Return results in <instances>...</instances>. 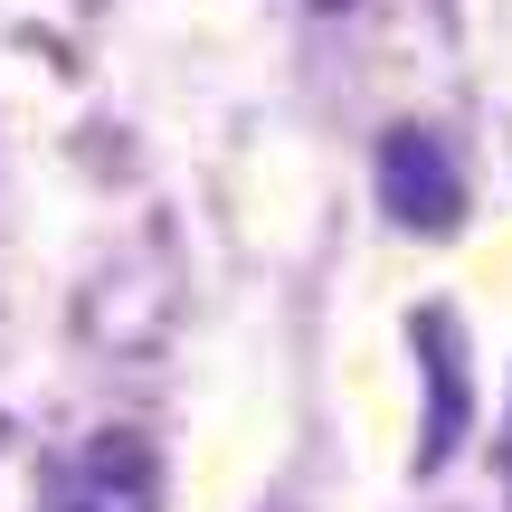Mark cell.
Masks as SVG:
<instances>
[{"instance_id":"2","label":"cell","mask_w":512,"mask_h":512,"mask_svg":"<svg viewBox=\"0 0 512 512\" xmlns=\"http://www.w3.org/2000/svg\"><path fill=\"white\" fill-rule=\"evenodd\" d=\"M408 351L427 370V408H418V475H437L446 456L465 446V418H475V389H465V342H456V313L446 304H418L408 313Z\"/></svg>"},{"instance_id":"1","label":"cell","mask_w":512,"mask_h":512,"mask_svg":"<svg viewBox=\"0 0 512 512\" xmlns=\"http://www.w3.org/2000/svg\"><path fill=\"white\" fill-rule=\"evenodd\" d=\"M370 171H380V209L408 238H456L465 228V171H456V152H446V133L389 124L380 152H370Z\"/></svg>"},{"instance_id":"3","label":"cell","mask_w":512,"mask_h":512,"mask_svg":"<svg viewBox=\"0 0 512 512\" xmlns=\"http://www.w3.org/2000/svg\"><path fill=\"white\" fill-rule=\"evenodd\" d=\"M152 494H162V456L114 427V437H95L86 456L67 465V494L48 512H152Z\"/></svg>"},{"instance_id":"4","label":"cell","mask_w":512,"mask_h":512,"mask_svg":"<svg viewBox=\"0 0 512 512\" xmlns=\"http://www.w3.org/2000/svg\"><path fill=\"white\" fill-rule=\"evenodd\" d=\"M313 10H351V0H313Z\"/></svg>"}]
</instances>
